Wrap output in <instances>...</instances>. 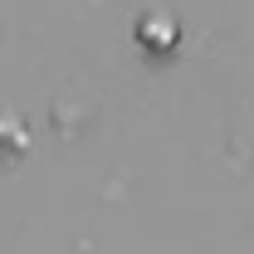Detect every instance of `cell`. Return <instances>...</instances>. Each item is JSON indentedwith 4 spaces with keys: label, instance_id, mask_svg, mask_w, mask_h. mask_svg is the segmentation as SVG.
I'll return each instance as SVG.
<instances>
[{
    "label": "cell",
    "instance_id": "obj_1",
    "mask_svg": "<svg viewBox=\"0 0 254 254\" xmlns=\"http://www.w3.org/2000/svg\"><path fill=\"white\" fill-rule=\"evenodd\" d=\"M142 39H152L157 49H171V44H176V25H171L166 15H157V20H142Z\"/></svg>",
    "mask_w": 254,
    "mask_h": 254
}]
</instances>
